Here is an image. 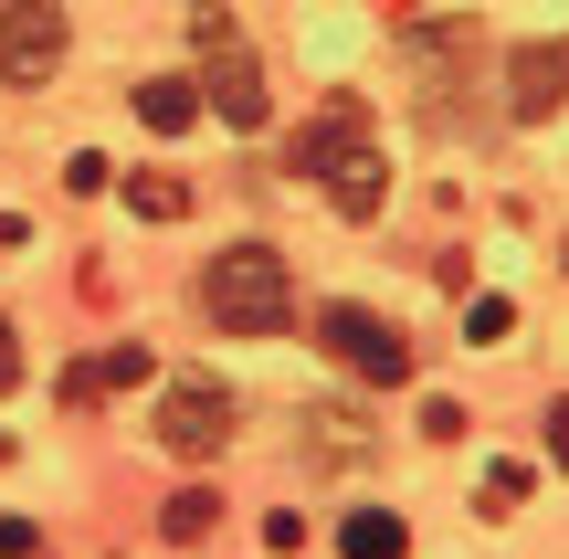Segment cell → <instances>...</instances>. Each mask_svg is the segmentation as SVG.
Segmentation results:
<instances>
[{
	"instance_id": "obj_1",
	"label": "cell",
	"mask_w": 569,
	"mask_h": 559,
	"mask_svg": "<svg viewBox=\"0 0 569 559\" xmlns=\"http://www.w3.org/2000/svg\"><path fill=\"white\" fill-rule=\"evenodd\" d=\"M284 159H296L306 180H317L327 201L348 211V222H369V211L390 201V148H380V127H369V106H359V96H327L317 117L284 138Z\"/></svg>"
},
{
	"instance_id": "obj_2",
	"label": "cell",
	"mask_w": 569,
	"mask_h": 559,
	"mask_svg": "<svg viewBox=\"0 0 569 559\" xmlns=\"http://www.w3.org/2000/svg\"><path fill=\"white\" fill-rule=\"evenodd\" d=\"M201 317L222 338H274L284 317H296V274H284L274 243H232L201 264Z\"/></svg>"
},
{
	"instance_id": "obj_3",
	"label": "cell",
	"mask_w": 569,
	"mask_h": 559,
	"mask_svg": "<svg viewBox=\"0 0 569 559\" xmlns=\"http://www.w3.org/2000/svg\"><path fill=\"white\" fill-rule=\"evenodd\" d=\"M401 63H411V84H422V106L443 117V106H465L475 63H486V21H475V11L422 21V11H411V21H401Z\"/></svg>"
},
{
	"instance_id": "obj_4",
	"label": "cell",
	"mask_w": 569,
	"mask_h": 559,
	"mask_svg": "<svg viewBox=\"0 0 569 559\" xmlns=\"http://www.w3.org/2000/svg\"><path fill=\"white\" fill-rule=\"evenodd\" d=\"M317 349L338 359V370H359L369 391H401V380H411V338L390 328V317H369V307H327L317 317Z\"/></svg>"
},
{
	"instance_id": "obj_5",
	"label": "cell",
	"mask_w": 569,
	"mask_h": 559,
	"mask_svg": "<svg viewBox=\"0 0 569 559\" xmlns=\"http://www.w3.org/2000/svg\"><path fill=\"white\" fill-rule=\"evenodd\" d=\"M232 433H243V422H232V391H222V380L190 370V380H169V391H159V443H169V455H222Z\"/></svg>"
},
{
	"instance_id": "obj_6",
	"label": "cell",
	"mask_w": 569,
	"mask_h": 559,
	"mask_svg": "<svg viewBox=\"0 0 569 559\" xmlns=\"http://www.w3.org/2000/svg\"><path fill=\"white\" fill-rule=\"evenodd\" d=\"M63 42V0H0V84H53Z\"/></svg>"
},
{
	"instance_id": "obj_7",
	"label": "cell",
	"mask_w": 569,
	"mask_h": 559,
	"mask_svg": "<svg viewBox=\"0 0 569 559\" xmlns=\"http://www.w3.org/2000/svg\"><path fill=\"white\" fill-rule=\"evenodd\" d=\"M201 106L222 127H264L274 117V96H264V63L243 53V42H222V53H211V74H201Z\"/></svg>"
},
{
	"instance_id": "obj_8",
	"label": "cell",
	"mask_w": 569,
	"mask_h": 559,
	"mask_svg": "<svg viewBox=\"0 0 569 559\" xmlns=\"http://www.w3.org/2000/svg\"><path fill=\"white\" fill-rule=\"evenodd\" d=\"M507 106H517V117H559V106H569V32L528 42V53L507 63Z\"/></svg>"
},
{
	"instance_id": "obj_9",
	"label": "cell",
	"mask_w": 569,
	"mask_h": 559,
	"mask_svg": "<svg viewBox=\"0 0 569 559\" xmlns=\"http://www.w3.org/2000/svg\"><path fill=\"white\" fill-rule=\"evenodd\" d=\"M138 380H148V349H138V338H117V349H96V359L63 370V412H96L106 391H138Z\"/></svg>"
},
{
	"instance_id": "obj_10",
	"label": "cell",
	"mask_w": 569,
	"mask_h": 559,
	"mask_svg": "<svg viewBox=\"0 0 569 559\" xmlns=\"http://www.w3.org/2000/svg\"><path fill=\"white\" fill-rule=\"evenodd\" d=\"M296 443H306V465H359L369 455V422L338 412V401H306V412H296Z\"/></svg>"
},
{
	"instance_id": "obj_11",
	"label": "cell",
	"mask_w": 569,
	"mask_h": 559,
	"mask_svg": "<svg viewBox=\"0 0 569 559\" xmlns=\"http://www.w3.org/2000/svg\"><path fill=\"white\" fill-rule=\"evenodd\" d=\"M401 549H411V528L390 507H348L338 518V559H401Z\"/></svg>"
},
{
	"instance_id": "obj_12",
	"label": "cell",
	"mask_w": 569,
	"mask_h": 559,
	"mask_svg": "<svg viewBox=\"0 0 569 559\" xmlns=\"http://www.w3.org/2000/svg\"><path fill=\"white\" fill-rule=\"evenodd\" d=\"M138 117L159 127V138H180V127H201V84H180V74H148V84H138Z\"/></svg>"
},
{
	"instance_id": "obj_13",
	"label": "cell",
	"mask_w": 569,
	"mask_h": 559,
	"mask_svg": "<svg viewBox=\"0 0 569 559\" xmlns=\"http://www.w3.org/2000/svg\"><path fill=\"white\" fill-rule=\"evenodd\" d=\"M127 211H138V222H180L190 180H180V169H127Z\"/></svg>"
},
{
	"instance_id": "obj_14",
	"label": "cell",
	"mask_w": 569,
	"mask_h": 559,
	"mask_svg": "<svg viewBox=\"0 0 569 559\" xmlns=\"http://www.w3.org/2000/svg\"><path fill=\"white\" fill-rule=\"evenodd\" d=\"M211 528H222V497H211V486H180V497L159 507V539H180V549L211 539Z\"/></svg>"
},
{
	"instance_id": "obj_15",
	"label": "cell",
	"mask_w": 569,
	"mask_h": 559,
	"mask_svg": "<svg viewBox=\"0 0 569 559\" xmlns=\"http://www.w3.org/2000/svg\"><path fill=\"white\" fill-rule=\"evenodd\" d=\"M465 338H475V349H507V338H517V307H507V296H475V307H465Z\"/></svg>"
},
{
	"instance_id": "obj_16",
	"label": "cell",
	"mask_w": 569,
	"mask_h": 559,
	"mask_svg": "<svg viewBox=\"0 0 569 559\" xmlns=\"http://www.w3.org/2000/svg\"><path fill=\"white\" fill-rule=\"evenodd\" d=\"M517 497H528V465H496L486 476V518H517Z\"/></svg>"
},
{
	"instance_id": "obj_17",
	"label": "cell",
	"mask_w": 569,
	"mask_h": 559,
	"mask_svg": "<svg viewBox=\"0 0 569 559\" xmlns=\"http://www.w3.org/2000/svg\"><path fill=\"white\" fill-rule=\"evenodd\" d=\"M422 433H432V443H465L475 412H465V401H422Z\"/></svg>"
},
{
	"instance_id": "obj_18",
	"label": "cell",
	"mask_w": 569,
	"mask_h": 559,
	"mask_svg": "<svg viewBox=\"0 0 569 559\" xmlns=\"http://www.w3.org/2000/svg\"><path fill=\"white\" fill-rule=\"evenodd\" d=\"M264 549H274V559L306 549V518H296V507H274V518H264Z\"/></svg>"
},
{
	"instance_id": "obj_19",
	"label": "cell",
	"mask_w": 569,
	"mask_h": 559,
	"mask_svg": "<svg viewBox=\"0 0 569 559\" xmlns=\"http://www.w3.org/2000/svg\"><path fill=\"white\" fill-rule=\"evenodd\" d=\"M106 180H117V169H106V159H96V148H84V159H63V190H84V201H96V190H106Z\"/></svg>"
},
{
	"instance_id": "obj_20",
	"label": "cell",
	"mask_w": 569,
	"mask_h": 559,
	"mask_svg": "<svg viewBox=\"0 0 569 559\" xmlns=\"http://www.w3.org/2000/svg\"><path fill=\"white\" fill-rule=\"evenodd\" d=\"M190 42H201V53H222V42H232V11H211V0H201V11H190Z\"/></svg>"
},
{
	"instance_id": "obj_21",
	"label": "cell",
	"mask_w": 569,
	"mask_h": 559,
	"mask_svg": "<svg viewBox=\"0 0 569 559\" xmlns=\"http://www.w3.org/2000/svg\"><path fill=\"white\" fill-rule=\"evenodd\" d=\"M0 559H42V528L32 518H0Z\"/></svg>"
},
{
	"instance_id": "obj_22",
	"label": "cell",
	"mask_w": 569,
	"mask_h": 559,
	"mask_svg": "<svg viewBox=\"0 0 569 559\" xmlns=\"http://www.w3.org/2000/svg\"><path fill=\"white\" fill-rule=\"evenodd\" d=\"M549 465L569 476V401H549Z\"/></svg>"
},
{
	"instance_id": "obj_23",
	"label": "cell",
	"mask_w": 569,
	"mask_h": 559,
	"mask_svg": "<svg viewBox=\"0 0 569 559\" xmlns=\"http://www.w3.org/2000/svg\"><path fill=\"white\" fill-rule=\"evenodd\" d=\"M11 380H21V328L0 317V391H11Z\"/></svg>"
},
{
	"instance_id": "obj_24",
	"label": "cell",
	"mask_w": 569,
	"mask_h": 559,
	"mask_svg": "<svg viewBox=\"0 0 569 559\" xmlns=\"http://www.w3.org/2000/svg\"><path fill=\"white\" fill-rule=\"evenodd\" d=\"M32 243V222H21V211H0V253H21Z\"/></svg>"
},
{
	"instance_id": "obj_25",
	"label": "cell",
	"mask_w": 569,
	"mask_h": 559,
	"mask_svg": "<svg viewBox=\"0 0 569 559\" xmlns=\"http://www.w3.org/2000/svg\"><path fill=\"white\" fill-rule=\"evenodd\" d=\"M390 11H401V21H411V11H422V0H390Z\"/></svg>"
}]
</instances>
